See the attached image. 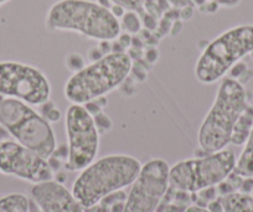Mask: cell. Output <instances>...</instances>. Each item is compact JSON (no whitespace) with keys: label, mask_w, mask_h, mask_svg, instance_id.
<instances>
[{"label":"cell","mask_w":253,"mask_h":212,"mask_svg":"<svg viewBox=\"0 0 253 212\" xmlns=\"http://www.w3.org/2000/svg\"><path fill=\"white\" fill-rule=\"evenodd\" d=\"M186 212H210L208 209H204L201 206H190L186 209Z\"/></svg>","instance_id":"f1b7e54d"},{"label":"cell","mask_w":253,"mask_h":212,"mask_svg":"<svg viewBox=\"0 0 253 212\" xmlns=\"http://www.w3.org/2000/svg\"><path fill=\"white\" fill-rule=\"evenodd\" d=\"M251 196H252V197H253V190H252V192H251Z\"/></svg>","instance_id":"d6a6232c"},{"label":"cell","mask_w":253,"mask_h":212,"mask_svg":"<svg viewBox=\"0 0 253 212\" xmlns=\"http://www.w3.org/2000/svg\"><path fill=\"white\" fill-rule=\"evenodd\" d=\"M92 118H93L94 124H96V128L97 130H98L99 135H103V134L111 131L112 127H113V123H112V119L109 118L103 111L97 113L96 116H93Z\"/></svg>","instance_id":"ffe728a7"},{"label":"cell","mask_w":253,"mask_h":212,"mask_svg":"<svg viewBox=\"0 0 253 212\" xmlns=\"http://www.w3.org/2000/svg\"><path fill=\"white\" fill-rule=\"evenodd\" d=\"M168 4H170L171 6H174L175 9H184V8H194V1L193 0H167Z\"/></svg>","instance_id":"cb8c5ba5"},{"label":"cell","mask_w":253,"mask_h":212,"mask_svg":"<svg viewBox=\"0 0 253 212\" xmlns=\"http://www.w3.org/2000/svg\"><path fill=\"white\" fill-rule=\"evenodd\" d=\"M140 169L139 160L130 155L101 158L82 170L72 185V194L84 209H91L108 195L132 185Z\"/></svg>","instance_id":"7a4b0ae2"},{"label":"cell","mask_w":253,"mask_h":212,"mask_svg":"<svg viewBox=\"0 0 253 212\" xmlns=\"http://www.w3.org/2000/svg\"><path fill=\"white\" fill-rule=\"evenodd\" d=\"M231 79L237 80L242 85L247 84L250 79H252L253 71L247 67L245 62H237L232 68H231Z\"/></svg>","instance_id":"ac0fdd59"},{"label":"cell","mask_w":253,"mask_h":212,"mask_svg":"<svg viewBox=\"0 0 253 212\" xmlns=\"http://www.w3.org/2000/svg\"><path fill=\"white\" fill-rule=\"evenodd\" d=\"M253 129V106H247L233 127L231 144L241 147L246 143Z\"/></svg>","instance_id":"4fadbf2b"},{"label":"cell","mask_w":253,"mask_h":212,"mask_svg":"<svg viewBox=\"0 0 253 212\" xmlns=\"http://www.w3.org/2000/svg\"><path fill=\"white\" fill-rule=\"evenodd\" d=\"M124 202L126 201H118L111 206V212H123L124 210Z\"/></svg>","instance_id":"83f0119b"},{"label":"cell","mask_w":253,"mask_h":212,"mask_svg":"<svg viewBox=\"0 0 253 212\" xmlns=\"http://www.w3.org/2000/svg\"><path fill=\"white\" fill-rule=\"evenodd\" d=\"M253 52V25H237L223 31L206 45L196 61L195 76L204 85H212L226 76L243 57Z\"/></svg>","instance_id":"5b68a950"},{"label":"cell","mask_w":253,"mask_h":212,"mask_svg":"<svg viewBox=\"0 0 253 212\" xmlns=\"http://www.w3.org/2000/svg\"><path fill=\"white\" fill-rule=\"evenodd\" d=\"M211 3L216 4L218 8H236V6L240 5L241 0H209Z\"/></svg>","instance_id":"603a6c76"},{"label":"cell","mask_w":253,"mask_h":212,"mask_svg":"<svg viewBox=\"0 0 253 212\" xmlns=\"http://www.w3.org/2000/svg\"><path fill=\"white\" fill-rule=\"evenodd\" d=\"M9 1H10V0H0V8L3 5H5L6 3H9Z\"/></svg>","instance_id":"4dcf8cb0"},{"label":"cell","mask_w":253,"mask_h":212,"mask_svg":"<svg viewBox=\"0 0 253 212\" xmlns=\"http://www.w3.org/2000/svg\"><path fill=\"white\" fill-rule=\"evenodd\" d=\"M45 26L52 33H76L99 42L116 40L122 33L111 9L92 0H58L48 9Z\"/></svg>","instance_id":"6da1fadb"},{"label":"cell","mask_w":253,"mask_h":212,"mask_svg":"<svg viewBox=\"0 0 253 212\" xmlns=\"http://www.w3.org/2000/svg\"><path fill=\"white\" fill-rule=\"evenodd\" d=\"M0 126L18 143L45 159L56 150L51 124L25 102L15 98L0 99Z\"/></svg>","instance_id":"8992f818"},{"label":"cell","mask_w":253,"mask_h":212,"mask_svg":"<svg viewBox=\"0 0 253 212\" xmlns=\"http://www.w3.org/2000/svg\"><path fill=\"white\" fill-rule=\"evenodd\" d=\"M243 145L245 147L238 159L236 160L233 172L243 179H247V177H253V129Z\"/></svg>","instance_id":"9a60e30c"},{"label":"cell","mask_w":253,"mask_h":212,"mask_svg":"<svg viewBox=\"0 0 253 212\" xmlns=\"http://www.w3.org/2000/svg\"><path fill=\"white\" fill-rule=\"evenodd\" d=\"M247 106L248 94L245 85L231 77L223 79L215 101L199 129L200 150L211 154L226 149L231 143L233 127Z\"/></svg>","instance_id":"3957f363"},{"label":"cell","mask_w":253,"mask_h":212,"mask_svg":"<svg viewBox=\"0 0 253 212\" xmlns=\"http://www.w3.org/2000/svg\"><path fill=\"white\" fill-rule=\"evenodd\" d=\"M31 197L41 212H84L72 191L56 180L34 185Z\"/></svg>","instance_id":"7c38bea8"},{"label":"cell","mask_w":253,"mask_h":212,"mask_svg":"<svg viewBox=\"0 0 253 212\" xmlns=\"http://www.w3.org/2000/svg\"><path fill=\"white\" fill-rule=\"evenodd\" d=\"M28 212H39V211H38V210H35V209H31V205H30V206H29Z\"/></svg>","instance_id":"1f68e13d"},{"label":"cell","mask_w":253,"mask_h":212,"mask_svg":"<svg viewBox=\"0 0 253 212\" xmlns=\"http://www.w3.org/2000/svg\"><path fill=\"white\" fill-rule=\"evenodd\" d=\"M113 5H118L126 11H135L139 15L144 13V0H109Z\"/></svg>","instance_id":"d6986e66"},{"label":"cell","mask_w":253,"mask_h":212,"mask_svg":"<svg viewBox=\"0 0 253 212\" xmlns=\"http://www.w3.org/2000/svg\"><path fill=\"white\" fill-rule=\"evenodd\" d=\"M170 167L163 159L142 165L124 202L123 212H157L170 187Z\"/></svg>","instance_id":"30bf717a"},{"label":"cell","mask_w":253,"mask_h":212,"mask_svg":"<svg viewBox=\"0 0 253 212\" xmlns=\"http://www.w3.org/2000/svg\"><path fill=\"white\" fill-rule=\"evenodd\" d=\"M119 21H121V28L128 34H137L142 29V19L135 11H126Z\"/></svg>","instance_id":"e0dca14e"},{"label":"cell","mask_w":253,"mask_h":212,"mask_svg":"<svg viewBox=\"0 0 253 212\" xmlns=\"http://www.w3.org/2000/svg\"><path fill=\"white\" fill-rule=\"evenodd\" d=\"M223 212H253V197L246 192L233 191L220 197Z\"/></svg>","instance_id":"5bb4252c"},{"label":"cell","mask_w":253,"mask_h":212,"mask_svg":"<svg viewBox=\"0 0 253 212\" xmlns=\"http://www.w3.org/2000/svg\"><path fill=\"white\" fill-rule=\"evenodd\" d=\"M65 65H66V68L74 74L81 71L82 68L86 67V63H84V58L82 57L80 53H70L69 56L65 60Z\"/></svg>","instance_id":"7402d4cb"},{"label":"cell","mask_w":253,"mask_h":212,"mask_svg":"<svg viewBox=\"0 0 253 212\" xmlns=\"http://www.w3.org/2000/svg\"><path fill=\"white\" fill-rule=\"evenodd\" d=\"M133 68L126 52H109L72 75L65 85V97L74 104H86L123 85Z\"/></svg>","instance_id":"277c9868"},{"label":"cell","mask_w":253,"mask_h":212,"mask_svg":"<svg viewBox=\"0 0 253 212\" xmlns=\"http://www.w3.org/2000/svg\"><path fill=\"white\" fill-rule=\"evenodd\" d=\"M208 210L210 212H223V206L221 200L220 199L211 200V201L208 204Z\"/></svg>","instance_id":"d4e9b609"},{"label":"cell","mask_w":253,"mask_h":212,"mask_svg":"<svg viewBox=\"0 0 253 212\" xmlns=\"http://www.w3.org/2000/svg\"><path fill=\"white\" fill-rule=\"evenodd\" d=\"M158 56H159V55H158V51L157 50H150V51H148L147 55H145V58H147V60H148V62L154 63V62H157Z\"/></svg>","instance_id":"4316f807"},{"label":"cell","mask_w":253,"mask_h":212,"mask_svg":"<svg viewBox=\"0 0 253 212\" xmlns=\"http://www.w3.org/2000/svg\"><path fill=\"white\" fill-rule=\"evenodd\" d=\"M30 200L24 194L5 195L0 197V212H28Z\"/></svg>","instance_id":"2e32d148"},{"label":"cell","mask_w":253,"mask_h":212,"mask_svg":"<svg viewBox=\"0 0 253 212\" xmlns=\"http://www.w3.org/2000/svg\"><path fill=\"white\" fill-rule=\"evenodd\" d=\"M65 127L67 147L66 169L79 171L94 162L99 148V133L93 118L82 104H74L67 108Z\"/></svg>","instance_id":"9c48e42d"},{"label":"cell","mask_w":253,"mask_h":212,"mask_svg":"<svg viewBox=\"0 0 253 212\" xmlns=\"http://www.w3.org/2000/svg\"><path fill=\"white\" fill-rule=\"evenodd\" d=\"M118 43L122 46L123 48H126L129 47L130 43H132V38H130L129 34H121V35L118 36Z\"/></svg>","instance_id":"484cf974"},{"label":"cell","mask_w":253,"mask_h":212,"mask_svg":"<svg viewBox=\"0 0 253 212\" xmlns=\"http://www.w3.org/2000/svg\"><path fill=\"white\" fill-rule=\"evenodd\" d=\"M0 96L30 106L50 101L51 85L40 68L18 61H0Z\"/></svg>","instance_id":"ba28073f"},{"label":"cell","mask_w":253,"mask_h":212,"mask_svg":"<svg viewBox=\"0 0 253 212\" xmlns=\"http://www.w3.org/2000/svg\"><path fill=\"white\" fill-rule=\"evenodd\" d=\"M0 172L34 185L53 180L47 159L9 139L0 141Z\"/></svg>","instance_id":"8fae6325"},{"label":"cell","mask_w":253,"mask_h":212,"mask_svg":"<svg viewBox=\"0 0 253 212\" xmlns=\"http://www.w3.org/2000/svg\"><path fill=\"white\" fill-rule=\"evenodd\" d=\"M41 108H42V114L41 116L48 122V123H55L61 119V112L55 104L51 101H47L46 103L41 104Z\"/></svg>","instance_id":"44dd1931"},{"label":"cell","mask_w":253,"mask_h":212,"mask_svg":"<svg viewBox=\"0 0 253 212\" xmlns=\"http://www.w3.org/2000/svg\"><path fill=\"white\" fill-rule=\"evenodd\" d=\"M236 160L235 153L230 149L182 160L170 168V187L175 191L196 194L208 187L217 186L233 171Z\"/></svg>","instance_id":"52a82bcc"},{"label":"cell","mask_w":253,"mask_h":212,"mask_svg":"<svg viewBox=\"0 0 253 212\" xmlns=\"http://www.w3.org/2000/svg\"><path fill=\"white\" fill-rule=\"evenodd\" d=\"M65 180H66V176H65V174H62V172H57V176H56V181L60 182V184H63V182H65Z\"/></svg>","instance_id":"f546056e"}]
</instances>
